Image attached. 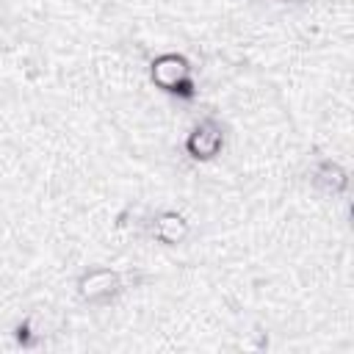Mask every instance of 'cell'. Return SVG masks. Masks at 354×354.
Segmentation results:
<instances>
[{"mask_svg":"<svg viewBox=\"0 0 354 354\" xmlns=\"http://www.w3.org/2000/svg\"><path fill=\"white\" fill-rule=\"evenodd\" d=\"M152 83L169 94L177 97H194V75H191V64L185 61V55L180 53H160L152 66H149Z\"/></svg>","mask_w":354,"mask_h":354,"instance_id":"obj_1","label":"cell"},{"mask_svg":"<svg viewBox=\"0 0 354 354\" xmlns=\"http://www.w3.org/2000/svg\"><path fill=\"white\" fill-rule=\"evenodd\" d=\"M188 232H191V227H188V221H185L183 213H177V210H163V213L155 216V224H152L155 241H160V243H166V246H177V243H183V241L188 238Z\"/></svg>","mask_w":354,"mask_h":354,"instance_id":"obj_4","label":"cell"},{"mask_svg":"<svg viewBox=\"0 0 354 354\" xmlns=\"http://www.w3.org/2000/svg\"><path fill=\"white\" fill-rule=\"evenodd\" d=\"M315 183L329 194H340L348 185V171L337 160H321L315 169Z\"/></svg>","mask_w":354,"mask_h":354,"instance_id":"obj_5","label":"cell"},{"mask_svg":"<svg viewBox=\"0 0 354 354\" xmlns=\"http://www.w3.org/2000/svg\"><path fill=\"white\" fill-rule=\"evenodd\" d=\"M124 288V274L113 271V268H88L80 274L77 279V293L83 301L88 304H100V301H108L113 299L119 290Z\"/></svg>","mask_w":354,"mask_h":354,"instance_id":"obj_2","label":"cell"},{"mask_svg":"<svg viewBox=\"0 0 354 354\" xmlns=\"http://www.w3.org/2000/svg\"><path fill=\"white\" fill-rule=\"evenodd\" d=\"M224 147V130L216 119H202L185 138V152L194 160H210Z\"/></svg>","mask_w":354,"mask_h":354,"instance_id":"obj_3","label":"cell"}]
</instances>
